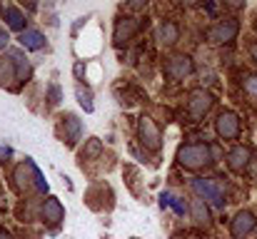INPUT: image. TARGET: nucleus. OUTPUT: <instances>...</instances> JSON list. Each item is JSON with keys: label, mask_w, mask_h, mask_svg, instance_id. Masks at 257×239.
<instances>
[{"label": "nucleus", "mask_w": 257, "mask_h": 239, "mask_svg": "<svg viewBox=\"0 0 257 239\" xmlns=\"http://www.w3.org/2000/svg\"><path fill=\"white\" fill-rule=\"evenodd\" d=\"M177 162H180L185 169L197 172V169L212 164V150H210V145H205V142H190V145H182V147L177 150Z\"/></svg>", "instance_id": "nucleus-1"}, {"label": "nucleus", "mask_w": 257, "mask_h": 239, "mask_svg": "<svg viewBox=\"0 0 257 239\" xmlns=\"http://www.w3.org/2000/svg\"><path fill=\"white\" fill-rule=\"evenodd\" d=\"M192 189L200 194V199L205 204H212L217 209L225 207V187L217 179H205V177H195L192 179Z\"/></svg>", "instance_id": "nucleus-2"}, {"label": "nucleus", "mask_w": 257, "mask_h": 239, "mask_svg": "<svg viewBox=\"0 0 257 239\" xmlns=\"http://www.w3.org/2000/svg\"><path fill=\"white\" fill-rule=\"evenodd\" d=\"M30 184L38 189V192H48V182L43 179L40 169L33 164V162H25L15 169V187L20 192H30Z\"/></svg>", "instance_id": "nucleus-3"}, {"label": "nucleus", "mask_w": 257, "mask_h": 239, "mask_svg": "<svg viewBox=\"0 0 257 239\" xmlns=\"http://www.w3.org/2000/svg\"><path fill=\"white\" fill-rule=\"evenodd\" d=\"M237 33H240V23L235 18H227V20H222V23H217L207 30V40L215 43V45H222V43H232L237 38Z\"/></svg>", "instance_id": "nucleus-4"}, {"label": "nucleus", "mask_w": 257, "mask_h": 239, "mask_svg": "<svg viewBox=\"0 0 257 239\" xmlns=\"http://www.w3.org/2000/svg\"><path fill=\"white\" fill-rule=\"evenodd\" d=\"M138 132H140V142L145 145V150H150V152H160L163 137H160V130H158V125L153 122V117H148V115L140 117Z\"/></svg>", "instance_id": "nucleus-5"}, {"label": "nucleus", "mask_w": 257, "mask_h": 239, "mask_svg": "<svg viewBox=\"0 0 257 239\" xmlns=\"http://www.w3.org/2000/svg\"><path fill=\"white\" fill-rule=\"evenodd\" d=\"M212 105H215V95H212V92H207V90H192V92H190L187 110H190V115H192L195 120L205 117V115L212 110Z\"/></svg>", "instance_id": "nucleus-6"}, {"label": "nucleus", "mask_w": 257, "mask_h": 239, "mask_svg": "<svg viewBox=\"0 0 257 239\" xmlns=\"http://www.w3.org/2000/svg\"><path fill=\"white\" fill-rule=\"evenodd\" d=\"M215 130H217V135H220L222 140H235V137L240 135V117H237L235 112L225 110V112L217 115V120H215Z\"/></svg>", "instance_id": "nucleus-7"}, {"label": "nucleus", "mask_w": 257, "mask_h": 239, "mask_svg": "<svg viewBox=\"0 0 257 239\" xmlns=\"http://www.w3.org/2000/svg\"><path fill=\"white\" fill-rule=\"evenodd\" d=\"M255 227H257V217L250 212V209H242V212H237V214H235L230 232H232V237L235 239H245L252 229H255Z\"/></svg>", "instance_id": "nucleus-8"}, {"label": "nucleus", "mask_w": 257, "mask_h": 239, "mask_svg": "<svg viewBox=\"0 0 257 239\" xmlns=\"http://www.w3.org/2000/svg\"><path fill=\"white\" fill-rule=\"evenodd\" d=\"M250 162H252V150L247 147V145H237V147H232L230 150V155H227V167L232 169V172H245L247 167H250Z\"/></svg>", "instance_id": "nucleus-9"}, {"label": "nucleus", "mask_w": 257, "mask_h": 239, "mask_svg": "<svg viewBox=\"0 0 257 239\" xmlns=\"http://www.w3.org/2000/svg\"><path fill=\"white\" fill-rule=\"evenodd\" d=\"M168 75L172 80H185L192 70H195V65H192V58L190 55H175L170 63H168Z\"/></svg>", "instance_id": "nucleus-10"}, {"label": "nucleus", "mask_w": 257, "mask_h": 239, "mask_svg": "<svg viewBox=\"0 0 257 239\" xmlns=\"http://www.w3.org/2000/svg\"><path fill=\"white\" fill-rule=\"evenodd\" d=\"M138 28H140V20L135 18V15H125V18H120L117 23H115V43H125V40H130L135 33H138Z\"/></svg>", "instance_id": "nucleus-11"}, {"label": "nucleus", "mask_w": 257, "mask_h": 239, "mask_svg": "<svg viewBox=\"0 0 257 239\" xmlns=\"http://www.w3.org/2000/svg\"><path fill=\"white\" fill-rule=\"evenodd\" d=\"M43 219L50 227H58L65 219V207L60 204V199H55V197H48L45 199V204H43Z\"/></svg>", "instance_id": "nucleus-12"}, {"label": "nucleus", "mask_w": 257, "mask_h": 239, "mask_svg": "<svg viewBox=\"0 0 257 239\" xmlns=\"http://www.w3.org/2000/svg\"><path fill=\"white\" fill-rule=\"evenodd\" d=\"M63 127H65V140L68 145H75L83 135V122L75 117V115H65L63 117Z\"/></svg>", "instance_id": "nucleus-13"}, {"label": "nucleus", "mask_w": 257, "mask_h": 239, "mask_svg": "<svg viewBox=\"0 0 257 239\" xmlns=\"http://www.w3.org/2000/svg\"><path fill=\"white\" fill-rule=\"evenodd\" d=\"M3 18H5V23H8L13 30H20V33H25V15H23L18 8H13V5H5V8H3Z\"/></svg>", "instance_id": "nucleus-14"}, {"label": "nucleus", "mask_w": 257, "mask_h": 239, "mask_svg": "<svg viewBox=\"0 0 257 239\" xmlns=\"http://www.w3.org/2000/svg\"><path fill=\"white\" fill-rule=\"evenodd\" d=\"M20 45L25 50H43L45 48V38L38 30H25V33H20Z\"/></svg>", "instance_id": "nucleus-15"}, {"label": "nucleus", "mask_w": 257, "mask_h": 239, "mask_svg": "<svg viewBox=\"0 0 257 239\" xmlns=\"http://www.w3.org/2000/svg\"><path fill=\"white\" fill-rule=\"evenodd\" d=\"M177 38H180V28L175 23H163L158 28V43L160 45H175Z\"/></svg>", "instance_id": "nucleus-16"}, {"label": "nucleus", "mask_w": 257, "mask_h": 239, "mask_svg": "<svg viewBox=\"0 0 257 239\" xmlns=\"http://www.w3.org/2000/svg\"><path fill=\"white\" fill-rule=\"evenodd\" d=\"M190 212H192L195 224H200V227H207V224H210V209H207V204H205L202 199H192Z\"/></svg>", "instance_id": "nucleus-17"}, {"label": "nucleus", "mask_w": 257, "mask_h": 239, "mask_svg": "<svg viewBox=\"0 0 257 239\" xmlns=\"http://www.w3.org/2000/svg\"><path fill=\"white\" fill-rule=\"evenodd\" d=\"M10 58H13V63H15V73H18V80L20 82H28L30 75H33V68H30V63H28V58H23V53H10Z\"/></svg>", "instance_id": "nucleus-18"}, {"label": "nucleus", "mask_w": 257, "mask_h": 239, "mask_svg": "<svg viewBox=\"0 0 257 239\" xmlns=\"http://www.w3.org/2000/svg\"><path fill=\"white\" fill-rule=\"evenodd\" d=\"M13 80H18L13 58H10V55H8V58H0V85L5 87V85H10Z\"/></svg>", "instance_id": "nucleus-19"}, {"label": "nucleus", "mask_w": 257, "mask_h": 239, "mask_svg": "<svg viewBox=\"0 0 257 239\" xmlns=\"http://www.w3.org/2000/svg\"><path fill=\"white\" fill-rule=\"evenodd\" d=\"M75 95H78V100H80V105L85 107L87 112H92V110H95V105H92V92H90V90H83V85H78V90H75Z\"/></svg>", "instance_id": "nucleus-20"}, {"label": "nucleus", "mask_w": 257, "mask_h": 239, "mask_svg": "<svg viewBox=\"0 0 257 239\" xmlns=\"http://www.w3.org/2000/svg\"><path fill=\"white\" fill-rule=\"evenodd\" d=\"M100 150H102L100 140H95V137H92V140L87 142V147H85V152H83V155H85V157H97V155H100Z\"/></svg>", "instance_id": "nucleus-21"}, {"label": "nucleus", "mask_w": 257, "mask_h": 239, "mask_svg": "<svg viewBox=\"0 0 257 239\" xmlns=\"http://www.w3.org/2000/svg\"><path fill=\"white\" fill-rule=\"evenodd\" d=\"M170 207L175 209V212H177V214H185V212L190 209V207L185 204V199H180V197H172V199H170Z\"/></svg>", "instance_id": "nucleus-22"}, {"label": "nucleus", "mask_w": 257, "mask_h": 239, "mask_svg": "<svg viewBox=\"0 0 257 239\" xmlns=\"http://www.w3.org/2000/svg\"><path fill=\"white\" fill-rule=\"evenodd\" d=\"M245 90H247L250 97H255L257 100V75H250V78L245 80Z\"/></svg>", "instance_id": "nucleus-23"}, {"label": "nucleus", "mask_w": 257, "mask_h": 239, "mask_svg": "<svg viewBox=\"0 0 257 239\" xmlns=\"http://www.w3.org/2000/svg\"><path fill=\"white\" fill-rule=\"evenodd\" d=\"M58 95H60V92H58V87H50V97H53V100H50V105H55V102H58Z\"/></svg>", "instance_id": "nucleus-24"}, {"label": "nucleus", "mask_w": 257, "mask_h": 239, "mask_svg": "<svg viewBox=\"0 0 257 239\" xmlns=\"http://www.w3.org/2000/svg\"><path fill=\"white\" fill-rule=\"evenodd\" d=\"M5 45H8V33L0 30V48H5Z\"/></svg>", "instance_id": "nucleus-25"}, {"label": "nucleus", "mask_w": 257, "mask_h": 239, "mask_svg": "<svg viewBox=\"0 0 257 239\" xmlns=\"http://www.w3.org/2000/svg\"><path fill=\"white\" fill-rule=\"evenodd\" d=\"M250 55H252V60L257 63V43H255V45H250Z\"/></svg>", "instance_id": "nucleus-26"}, {"label": "nucleus", "mask_w": 257, "mask_h": 239, "mask_svg": "<svg viewBox=\"0 0 257 239\" xmlns=\"http://www.w3.org/2000/svg\"><path fill=\"white\" fill-rule=\"evenodd\" d=\"M0 239H13V237H10L8 232H0Z\"/></svg>", "instance_id": "nucleus-27"}, {"label": "nucleus", "mask_w": 257, "mask_h": 239, "mask_svg": "<svg viewBox=\"0 0 257 239\" xmlns=\"http://www.w3.org/2000/svg\"><path fill=\"white\" fill-rule=\"evenodd\" d=\"M172 239H185V237H182V234H175V237H172Z\"/></svg>", "instance_id": "nucleus-28"}, {"label": "nucleus", "mask_w": 257, "mask_h": 239, "mask_svg": "<svg viewBox=\"0 0 257 239\" xmlns=\"http://www.w3.org/2000/svg\"><path fill=\"white\" fill-rule=\"evenodd\" d=\"M133 239H138V237H133Z\"/></svg>", "instance_id": "nucleus-29"}]
</instances>
